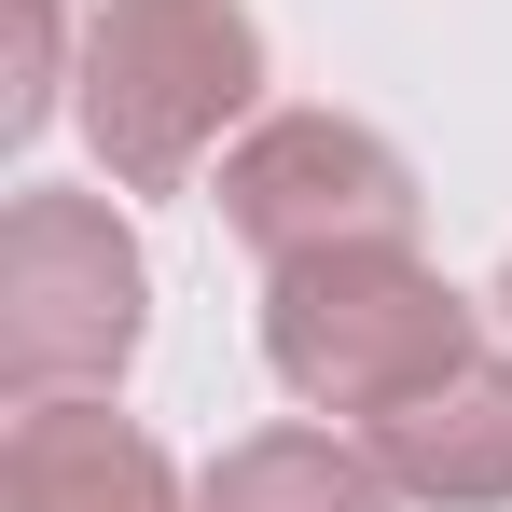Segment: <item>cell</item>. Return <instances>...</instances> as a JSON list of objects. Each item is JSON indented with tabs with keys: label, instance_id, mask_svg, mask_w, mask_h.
Wrapping results in <instances>:
<instances>
[{
	"label": "cell",
	"instance_id": "obj_1",
	"mask_svg": "<svg viewBox=\"0 0 512 512\" xmlns=\"http://www.w3.org/2000/svg\"><path fill=\"white\" fill-rule=\"evenodd\" d=\"M485 333H499V305L457 291L416 236H346V250L263 263V374L305 416H346V429H374L388 402L443 388Z\"/></svg>",
	"mask_w": 512,
	"mask_h": 512
},
{
	"label": "cell",
	"instance_id": "obj_2",
	"mask_svg": "<svg viewBox=\"0 0 512 512\" xmlns=\"http://www.w3.org/2000/svg\"><path fill=\"white\" fill-rule=\"evenodd\" d=\"M263 111V14L250 0H97L70 125L111 194H194Z\"/></svg>",
	"mask_w": 512,
	"mask_h": 512
},
{
	"label": "cell",
	"instance_id": "obj_3",
	"mask_svg": "<svg viewBox=\"0 0 512 512\" xmlns=\"http://www.w3.org/2000/svg\"><path fill=\"white\" fill-rule=\"evenodd\" d=\"M153 333V250L111 194L28 180L0 208V388L14 402H111Z\"/></svg>",
	"mask_w": 512,
	"mask_h": 512
},
{
	"label": "cell",
	"instance_id": "obj_4",
	"mask_svg": "<svg viewBox=\"0 0 512 512\" xmlns=\"http://www.w3.org/2000/svg\"><path fill=\"white\" fill-rule=\"evenodd\" d=\"M208 208L250 263H305V250H346V236H416V153L388 125H360L333 97H263L236 125V153L208 167Z\"/></svg>",
	"mask_w": 512,
	"mask_h": 512
},
{
	"label": "cell",
	"instance_id": "obj_5",
	"mask_svg": "<svg viewBox=\"0 0 512 512\" xmlns=\"http://www.w3.org/2000/svg\"><path fill=\"white\" fill-rule=\"evenodd\" d=\"M360 443L416 512H512V333H485L443 388L388 402Z\"/></svg>",
	"mask_w": 512,
	"mask_h": 512
},
{
	"label": "cell",
	"instance_id": "obj_6",
	"mask_svg": "<svg viewBox=\"0 0 512 512\" xmlns=\"http://www.w3.org/2000/svg\"><path fill=\"white\" fill-rule=\"evenodd\" d=\"M0 512H194V485L167 471V443L125 402H14Z\"/></svg>",
	"mask_w": 512,
	"mask_h": 512
},
{
	"label": "cell",
	"instance_id": "obj_7",
	"mask_svg": "<svg viewBox=\"0 0 512 512\" xmlns=\"http://www.w3.org/2000/svg\"><path fill=\"white\" fill-rule=\"evenodd\" d=\"M194 512H416L388 471H374V443L333 416H277L250 443H222L208 471H194Z\"/></svg>",
	"mask_w": 512,
	"mask_h": 512
},
{
	"label": "cell",
	"instance_id": "obj_8",
	"mask_svg": "<svg viewBox=\"0 0 512 512\" xmlns=\"http://www.w3.org/2000/svg\"><path fill=\"white\" fill-rule=\"evenodd\" d=\"M70 70H84V42L56 28V0H14V84H0V139H42V125L70 111Z\"/></svg>",
	"mask_w": 512,
	"mask_h": 512
},
{
	"label": "cell",
	"instance_id": "obj_9",
	"mask_svg": "<svg viewBox=\"0 0 512 512\" xmlns=\"http://www.w3.org/2000/svg\"><path fill=\"white\" fill-rule=\"evenodd\" d=\"M485 305H499V333H512V263H499V291H485Z\"/></svg>",
	"mask_w": 512,
	"mask_h": 512
}]
</instances>
